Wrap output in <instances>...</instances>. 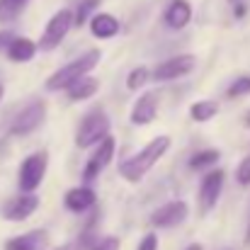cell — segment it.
Here are the masks:
<instances>
[{
    "instance_id": "obj_1",
    "label": "cell",
    "mask_w": 250,
    "mask_h": 250,
    "mask_svg": "<svg viewBox=\"0 0 250 250\" xmlns=\"http://www.w3.org/2000/svg\"><path fill=\"white\" fill-rule=\"evenodd\" d=\"M170 146H172V141H170L167 134H161V136L151 139L139 153H134L131 158H126V161L119 166V175H122L126 182H131V185L141 182V180L146 177V172L170 151Z\"/></svg>"
},
{
    "instance_id": "obj_2",
    "label": "cell",
    "mask_w": 250,
    "mask_h": 250,
    "mask_svg": "<svg viewBox=\"0 0 250 250\" xmlns=\"http://www.w3.org/2000/svg\"><path fill=\"white\" fill-rule=\"evenodd\" d=\"M102 59V51L100 49H87L85 54H81L78 59L63 63L61 68H56L49 78H46V90L49 92H61V90H68L71 85H76L81 78L90 76L97 63Z\"/></svg>"
},
{
    "instance_id": "obj_3",
    "label": "cell",
    "mask_w": 250,
    "mask_h": 250,
    "mask_svg": "<svg viewBox=\"0 0 250 250\" xmlns=\"http://www.w3.org/2000/svg\"><path fill=\"white\" fill-rule=\"evenodd\" d=\"M112 131V119L104 112V107H92L85 112L78 129H76V146L78 148H95L100 141H104Z\"/></svg>"
},
{
    "instance_id": "obj_4",
    "label": "cell",
    "mask_w": 250,
    "mask_h": 250,
    "mask_svg": "<svg viewBox=\"0 0 250 250\" xmlns=\"http://www.w3.org/2000/svg\"><path fill=\"white\" fill-rule=\"evenodd\" d=\"M76 27V15H73V10L71 7H61V10H56L51 17H49V22H46V27H44V32H42V37H39V51H54V49H59L61 46V42L68 37V32Z\"/></svg>"
},
{
    "instance_id": "obj_5",
    "label": "cell",
    "mask_w": 250,
    "mask_h": 250,
    "mask_svg": "<svg viewBox=\"0 0 250 250\" xmlns=\"http://www.w3.org/2000/svg\"><path fill=\"white\" fill-rule=\"evenodd\" d=\"M46 170H49V151L46 148L29 153L17 167V187H20V192H37L42 187L44 177H46Z\"/></svg>"
},
{
    "instance_id": "obj_6",
    "label": "cell",
    "mask_w": 250,
    "mask_h": 250,
    "mask_svg": "<svg viewBox=\"0 0 250 250\" xmlns=\"http://www.w3.org/2000/svg\"><path fill=\"white\" fill-rule=\"evenodd\" d=\"M46 112H49L46 100H32V102H27L10 119V136H29V134H34L44 124Z\"/></svg>"
},
{
    "instance_id": "obj_7",
    "label": "cell",
    "mask_w": 250,
    "mask_h": 250,
    "mask_svg": "<svg viewBox=\"0 0 250 250\" xmlns=\"http://www.w3.org/2000/svg\"><path fill=\"white\" fill-rule=\"evenodd\" d=\"M39 197L37 192H20L15 197H7L0 207V216L10 224H20V221H27L37 209H39Z\"/></svg>"
},
{
    "instance_id": "obj_8",
    "label": "cell",
    "mask_w": 250,
    "mask_h": 250,
    "mask_svg": "<svg viewBox=\"0 0 250 250\" xmlns=\"http://www.w3.org/2000/svg\"><path fill=\"white\" fill-rule=\"evenodd\" d=\"M194 68H197V56L194 54H177V56H170L166 61H161L151 73H153V81L170 83V81L189 76Z\"/></svg>"
},
{
    "instance_id": "obj_9",
    "label": "cell",
    "mask_w": 250,
    "mask_h": 250,
    "mask_svg": "<svg viewBox=\"0 0 250 250\" xmlns=\"http://www.w3.org/2000/svg\"><path fill=\"white\" fill-rule=\"evenodd\" d=\"M224 182H226V172H224L221 167H214V170L204 172V177H202V182H199V192H197L202 214H209V211L219 204L221 192H224Z\"/></svg>"
},
{
    "instance_id": "obj_10",
    "label": "cell",
    "mask_w": 250,
    "mask_h": 250,
    "mask_svg": "<svg viewBox=\"0 0 250 250\" xmlns=\"http://www.w3.org/2000/svg\"><path fill=\"white\" fill-rule=\"evenodd\" d=\"M114 151H117V141H114V136L109 134L104 141H100V144L92 148V153H90V158H87V163H85V167H83L85 182H92V180H97V177L102 175V170L112 163Z\"/></svg>"
},
{
    "instance_id": "obj_11",
    "label": "cell",
    "mask_w": 250,
    "mask_h": 250,
    "mask_svg": "<svg viewBox=\"0 0 250 250\" xmlns=\"http://www.w3.org/2000/svg\"><path fill=\"white\" fill-rule=\"evenodd\" d=\"M187 216H189V204L185 199H172L151 214V226L153 229H175V226L185 224Z\"/></svg>"
},
{
    "instance_id": "obj_12",
    "label": "cell",
    "mask_w": 250,
    "mask_h": 250,
    "mask_svg": "<svg viewBox=\"0 0 250 250\" xmlns=\"http://www.w3.org/2000/svg\"><path fill=\"white\" fill-rule=\"evenodd\" d=\"M158 107H161V95H158V90H146V92H141V95L136 97L134 107H131V114H129L131 124H134V126H148V124H153V119H156V114H158Z\"/></svg>"
},
{
    "instance_id": "obj_13",
    "label": "cell",
    "mask_w": 250,
    "mask_h": 250,
    "mask_svg": "<svg viewBox=\"0 0 250 250\" xmlns=\"http://www.w3.org/2000/svg\"><path fill=\"white\" fill-rule=\"evenodd\" d=\"M97 204V194L90 185H76L63 194V207L71 214H85Z\"/></svg>"
},
{
    "instance_id": "obj_14",
    "label": "cell",
    "mask_w": 250,
    "mask_h": 250,
    "mask_svg": "<svg viewBox=\"0 0 250 250\" xmlns=\"http://www.w3.org/2000/svg\"><path fill=\"white\" fill-rule=\"evenodd\" d=\"M192 22V5L189 0H170L163 10V24L170 32H182Z\"/></svg>"
},
{
    "instance_id": "obj_15",
    "label": "cell",
    "mask_w": 250,
    "mask_h": 250,
    "mask_svg": "<svg viewBox=\"0 0 250 250\" xmlns=\"http://www.w3.org/2000/svg\"><path fill=\"white\" fill-rule=\"evenodd\" d=\"M87 29H90V34H92L95 39L107 42V39H114V37L119 34L122 24H119V20H117L112 12H95V15L90 17V22H87Z\"/></svg>"
},
{
    "instance_id": "obj_16",
    "label": "cell",
    "mask_w": 250,
    "mask_h": 250,
    "mask_svg": "<svg viewBox=\"0 0 250 250\" xmlns=\"http://www.w3.org/2000/svg\"><path fill=\"white\" fill-rule=\"evenodd\" d=\"M49 246V231L46 229H34L20 236H12L5 241V250H46Z\"/></svg>"
},
{
    "instance_id": "obj_17",
    "label": "cell",
    "mask_w": 250,
    "mask_h": 250,
    "mask_svg": "<svg viewBox=\"0 0 250 250\" xmlns=\"http://www.w3.org/2000/svg\"><path fill=\"white\" fill-rule=\"evenodd\" d=\"M37 51H39V44H37L34 39L17 34V37L12 39V44L7 46L5 56H7V61H12V63H29V61H34Z\"/></svg>"
},
{
    "instance_id": "obj_18",
    "label": "cell",
    "mask_w": 250,
    "mask_h": 250,
    "mask_svg": "<svg viewBox=\"0 0 250 250\" xmlns=\"http://www.w3.org/2000/svg\"><path fill=\"white\" fill-rule=\"evenodd\" d=\"M97 90H100V81H97L95 76H85V78H81L76 85H71V87L66 90V95H68L71 102H85V100L95 97Z\"/></svg>"
},
{
    "instance_id": "obj_19",
    "label": "cell",
    "mask_w": 250,
    "mask_h": 250,
    "mask_svg": "<svg viewBox=\"0 0 250 250\" xmlns=\"http://www.w3.org/2000/svg\"><path fill=\"white\" fill-rule=\"evenodd\" d=\"M219 102L216 100H197L189 104V119L197 122V124H207L211 122L216 114H219Z\"/></svg>"
},
{
    "instance_id": "obj_20",
    "label": "cell",
    "mask_w": 250,
    "mask_h": 250,
    "mask_svg": "<svg viewBox=\"0 0 250 250\" xmlns=\"http://www.w3.org/2000/svg\"><path fill=\"white\" fill-rule=\"evenodd\" d=\"M219 158H221V151H219V148H202V151H197V153L189 158V167H192V170H204V172H209V170L216 167Z\"/></svg>"
},
{
    "instance_id": "obj_21",
    "label": "cell",
    "mask_w": 250,
    "mask_h": 250,
    "mask_svg": "<svg viewBox=\"0 0 250 250\" xmlns=\"http://www.w3.org/2000/svg\"><path fill=\"white\" fill-rule=\"evenodd\" d=\"M148 81H153V73L146 68V66H136L129 76H126V90L131 92H139L141 87H146Z\"/></svg>"
},
{
    "instance_id": "obj_22",
    "label": "cell",
    "mask_w": 250,
    "mask_h": 250,
    "mask_svg": "<svg viewBox=\"0 0 250 250\" xmlns=\"http://www.w3.org/2000/svg\"><path fill=\"white\" fill-rule=\"evenodd\" d=\"M24 7L27 0H0V22H15Z\"/></svg>"
},
{
    "instance_id": "obj_23",
    "label": "cell",
    "mask_w": 250,
    "mask_h": 250,
    "mask_svg": "<svg viewBox=\"0 0 250 250\" xmlns=\"http://www.w3.org/2000/svg\"><path fill=\"white\" fill-rule=\"evenodd\" d=\"M100 2H102V0H81L78 10L73 12V15H76V27H83V24H87V22H90V17L97 12Z\"/></svg>"
},
{
    "instance_id": "obj_24",
    "label": "cell",
    "mask_w": 250,
    "mask_h": 250,
    "mask_svg": "<svg viewBox=\"0 0 250 250\" xmlns=\"http://www.w3.org/2000/svg\"><path fill=\"white\" fill-rule=\"evenodd\" d=\"M246 95H250V76H238L226 87V97L229 100H238V97H246Z\"/></svg>"
},
{
    "instance_id": "obj_25",
    "label": "cell",
    "mask_w": 250,
    "mask_h": 250,
    "mask_svg": "<svg viewBox=\"0 0 250 250\" xmlns=\"http://www.w3.org/2000/svg\"><path fill=\"white\" fill-rule=\"evenodd\" d=\"M236 182L241 187H250V156L241 158V163L236 166Z\"/></svg>"
},
{
    "instance_id": "obj_26",
    "label": "cell",
    "mask_w": 250,
    "mask_h": 250,
    "mask_svg": "<svg viewBox=\"0 0 250 250\" xmlns=\"http://www.w3.org/2000/svg\"><path fill=\"white\" fill-rule=\"evenodd\" d=\"M90 250H122V241L117 236H102L92 243Z\"/></svg>"
},
{
    "instance_id": "obj_27",
    "label": "cell",
    "mask_w": 250,
    "mask_h": 250,
    "mask_svg": "<svg viewBox=\"0 0 250 250\" xmlns=\"http://www.w3.org/2000/svg\"><path fill=\"white\" fill-rule=\"evenodd\" d=\"M158 246H161V241H158V233H146L141 241H139V246H136V250H158Z\"/></svg>"
},
{
    "instance_id": "obj_28",
    "label": "cell",
    "mask_w": 250,
    "mask_h": 250,
    "mask_svg": "<svg viewBox=\"0 0 250 250\" xmlns=\"http://www.w3.org/2000/svg\"><path fill=\"white\" fill-rule=\"evenodd\" d=\"M15 37H17V34H15L12 29H0V51H7V46L12 44Z\"/></svg>"
},
{
    "instance_id": "obj_29",
    "label": "cell",
    "mask_w": 250,
    "mask_h": 250,
    "mask_svg": "<svg viewBox=\"0 0 250 250\" xmlns=\"http://www.w3.org/2000/svg\"><path fill=\"white\" fill-rule=\"evenodd\" d=\"M246 15H248V5H246V0H243V2H236V5H233V17H236V20H243Z\"/></svg>"
},
{
    "instance_id": "obj_30",
    "label": "cell",
    "mask_w": 250,
    "mask_h": 250,
    "mask_svg": "<svg viewBox=\"0 0 250 250\" xmlns=\"http://www.w3.org/2000/svg\"><path fill=\"white\" fill-rule=\"evenodd\" d=\"M54 250H83V248H81L78 241H76V243H66V246H59V248H54Z\"/></svg>"
},
{
    "instance_id": "obj_31",
    "label": "cell",
    "mask_w": 250,
    "mask_h": 250,
    "mask_svg": "<svg viewBox=\"0 0 250 250\" xmlns=\"http://www.w3.org/2000/svg\"><path fill=\"white\" fill-rule=\"evenodd\" d=\"M185 250H204V246H202V243H189Z\"/></svg>"
},
{
    "instance_id": "obj_32",
    "label": "cell",
    "mask_w": 250,
    "mask_h": 250,
    "mask_svg": "<svg viewBox=\"0 0 250 250\" xmlns=\"http://www.w3.org/2000/svg\"><path fill=\"white\" fill-rule=\"evenodd\" d=\"M243 126H246V129H250V109L246 112V117H243Z\"/></svg>"
},
{
    "instance_id": "obj_33",
    "label": "cell",
    "mask_w": 250,
    "mask_h": 250,
    "mask_svg": "<svg viewBox=\"0 0 250 250\" xmlns=\"http://www.w3.org/2000/svg\"><path fill=\"white\" fill-rule=\"evenodd\" d=\"M2 97H5V85L0 83V102H2Z\"/></svg>"
},
{
    "instance_id": "obj_34",
    "label": "cell",
    "mask_w": 250,
    "mask_h": 250,
    "mask_svg": "<svg viewBox=\"0 0 250 250\" xmlns=\"http://www.w3.org/2000/svg\"><path fill=\"white\" fill-rule=\"evenodd\" d=\"M229 2H231V5H236V2H243V0H229Z\"/></svg>"
}]
</instances>
